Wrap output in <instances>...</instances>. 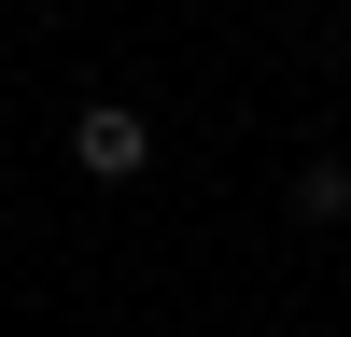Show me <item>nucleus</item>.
<instances>
[{
  "mask_svg": "<svg viewBox=\"0 0 351 337\" xmlns=\"http://www.w3.org/2000/svg\"><path fill=\"white\" fill-rule=\"evenodd\" d=\"M71 155H84V168H99V183H127V168H141V155H155V127H141V112H127V99H99V112H84V127H71Z\"/></svg>",
  "mask_w": 351,
  "mask_h": 337,
  "instance_id": "1",
  "label": "nucleus"
},
{
  "mask_svg": "<svg viewBox=\"0 0 351 337\" xmlns=\"http://www.w3.org/2000/svg\"><path fill=\"white\" fill-rule=\"evenodd\" d=\"M337 211H351V168H337V155L295 168V225H337Z\"/></svg>",
  "mask_w": 351,
  "mask_h": 337,
  "instance_id": "2",
  "label": "nucleus"
}]
</instances>
